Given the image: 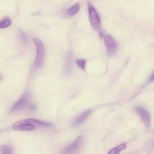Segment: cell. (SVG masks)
Here are the masks:
<instances>
[{
  "mask_svg": "<svg viewBox=\"0 0 154 154\" xmlns=\"http://www.w3.org/2000/svg\"><path fill=\"white\" fill-rule=\"evenodd\" d=\"M33 41L35 45L36 50L34 67L35 69H38L41 67L44 61L45 57L44 47L42 42L39 39L34 38Z\"/></svg>",
  "mask_w": 154,
  "mask_h": 154,
  "instance_id": "cell-1",
  "label": "cell"
},
{
  "mask_svg": "<svg viewBox=\"0 0 154 154\" xmlns=\"http://www.w3.org/2000/svg\"><path fill=\"white\" fill-rule=\"evenodd\" d=\"M89 19L90 24L95 30L99 29L100 24V18L96 10L90 2L88 3Z\"/></svg>",
  "mask_w": 154,
  "mask_h": 154,
  "instance_id": "cell-2",
  "label": "cell"
},
{
  "mask_svg": "<svg viewBox=\"0 0 154 154\" xmlns=\"http://www.w3.org/2000/svg\"><path fill=\"white\" fill-rule=\"evenodd\" d=\"M104 43L106 47L107 55L108 57L113 55L116 51L117 47L115 40L110 35L107 34L105 36Z\"/></svg>",
  "mask_w": 154,
  "mask_h": 154,
  "instance_id": "cell-3",
  "label": "cell"
},
{
  "mask_svg": "<svg viewBox=\"0 0 154 154\" xmlns=\"http://www.w3.org/2000/svg\"><path fill=\"white\" fill-rule=\"evenodd\" d=\"M12 128L16 131H29L34 130L35 128V126L27 123L23 120L14 123L12 126Z\"/></svg>",
  "mask_w": 154,
  "mask_h": 154,
  "instance_id": "cell-4",
  "label": "cell"
},
{
  "mask_svg": "<svg viewBox=\"0 0 154 154\" xmlns=\"http://www.w3.org/2000/svg\"><path fill=\"white\" fill-rule=\"evenodd\" d=\"M28 100L27 94L23 95L13 105L10 110V112H12L22 109L27 104Z\"/></svg>",
  "mask_w": 154,
  "mask_h": 154,
  "instance_id": "cell-5",
  "label": "cell"
},
{
  "mask_svg": "<svg viewBox=\"0 0 154 154\" xmlns=\"http://www.w3.org/2000/svg\"><path fill=\"white\" fill-rule=\"evenodd\" d=\"M135 110L140 115L142 120L145 125L147 126L150 125L151 122L150 117L147 110L141 106H137Z\"/></svg>",
  "mask_w": 154,
  "mask_h": 154,
  "instance_id": "cell-6",
  "label": "cell"
},
{
  "mask_svg": "<svg viewBox=\"0 0 154 154\" xmlns=\"http://www.w3.org/2000/svg\"><path fill=\"white\" fill-rule=\"evenodd\" d=\"M82 142V137H78L72 143L65 148L63 151L64 154L70 153L78 149L80 147Z\"/></svg>",
  "mask_w": 154,
  "mask_h": 154,
  "instance_id": "cell-7",
  "label": "cell"
},
{
  "mask_svg": "<svg viewBox=\"0 0 154 154\" xmlns=\"http://www.w3.org/2000/svg\"><path fill=\"white\" fill-rule=\"evenodd\" d=\"M91 112V109H89L81 114L74 121L73 125L75 126H77L82 124L88 118Z\"/></svg>",
  "mask_w": 154,
  "mask_h": 154,
  "instance_id": "cell-8",
  "label": "cell"
},
{
  "mask_svg": "<svg viewBox=\"0 0 154 154\" xmlns=\"http://www.w3.org/2000/svg\"><path fill=\"white\" fill-rule=\"evenodd\" d=\"M23 120L27 123L32 124L35 125H37L46 128L51 127L52 126V125L49 123L36 119L29 118L24 119Z\"/></svg>",
  "mask_w": 154,
  "mask_h": 154,
  "instance_id": "cell-9",
  "label": "cell"
},
{
  "mask_svg": "<svg viewBox=\"0 0 154 154\" xmlns=\"http://www.w3.org/2000/svg\"><path fill=\"white\" fill-rule=\"evenodd\" d=\"M80 4L79 3L75 4L66 11V13L69 16H72L77 13L80 8Z\"/></svg>",
  "mask_w": 154,
  "mask_h": 154,
  "instance_id": "cell-10",
  "label": "cell"
},
{
  "mask_svg": "<svg viewBox=\"0 0 154 154\" xmlns=\"http://www.w3.org/2000/svg\"><path fill=\"white\" fill-rule=\"evenodd\" d=\"M126 147V143H122L111 149L108 154H118Z\"/></svg>",
  "mask_w": 154,
  "mask_h": 154,
  "instance_id": "cell-11",
  "label": "cell"
},
{
  "mask_svg": "<svg viewBox=\"0 0 154 154\" xmlns=\"http://www.w3.org/2000/svg\"><path fill=\"white\" fill-rule=\"evenodd\" d=\"M11 21L8 17H5L0 21V28H7L11 25Z\"/></svg>",
  "mask_w": 154,
  "mask_h": 154,
  "instance_id": "cell-12",
  "label": "cell"
},
{
  "mask_svg": "<svg viewBox=\"0 0 154 154\" xmlns=\"http://www.w3.org/2000/svg\"><path fill=\"white\" fill-rule=\"evenodd\" d=\"M1 154H12L13 149L12 147L8 145H2L0 146Z\"/></svg>",
  "mask_w": 154,
  "mask_h": 154,
  "instance_id": "cell-13",
  "label": "cell"
},
{
  "mask_svg": "<svg viewBox=\"0 0 154 154\" xmlns=\"http://www.w3.org/2000/svg\"><path fill=\"white\" fill-rule=\"evenodd\" d=\"M78 66L82 69H84L85 68V61L83 59H79L76 60Z\"/></svg>",
  "mask_w": 154,
  "mask_h": 154,
  "instance_id": "cell-14",
  "label": "cell"
},
{
  "mask_svg": "<svg viewBox=\"0 0 154 154\" xmlns=\"http://www.w3.org/2000/svg\"><path fill=\"white\" fill-rule=\"evenodd\" d=\"M19 32L23 41L25 42H27L28 41V38L26 34L21 29H20L19 31Z\"/></svg>",
  "mask_w": 154,
  "mask_h": 154,
  "instance_id": "cell-15",
  "label": "cell"
},
{
  "mask_svg": "<svg viewBox=\"0 0 154 154\" xmlns=\"http://www.w3.org/2000/svg\"><path fill=\"white\" fill-rule=\"evenodd\" d=\"M37 107L36 105L34 103H30L28 106L29 109L31 111H33L35 110Z\"/></svg>",
  "mask_w": 154,
  "mask_h": 154,
  "instance_id": "cell-16",
  "label": "cell"
},
{
  "mask_svg": "<svg viewBox=\"0 0 154 154\" xmlns=\"http://www.w3.org/2000/svg\"><path fill=\"white\" fill-rule=\"evenodd\" d=\"M149 80L150 81H153L154 80V71L150 76Z\"/></svg>",
  "mask_w": 154,
  "mask_h": 154,
  "instance_id": "cell-17",
  "label": "cell"
}]
</instances>
